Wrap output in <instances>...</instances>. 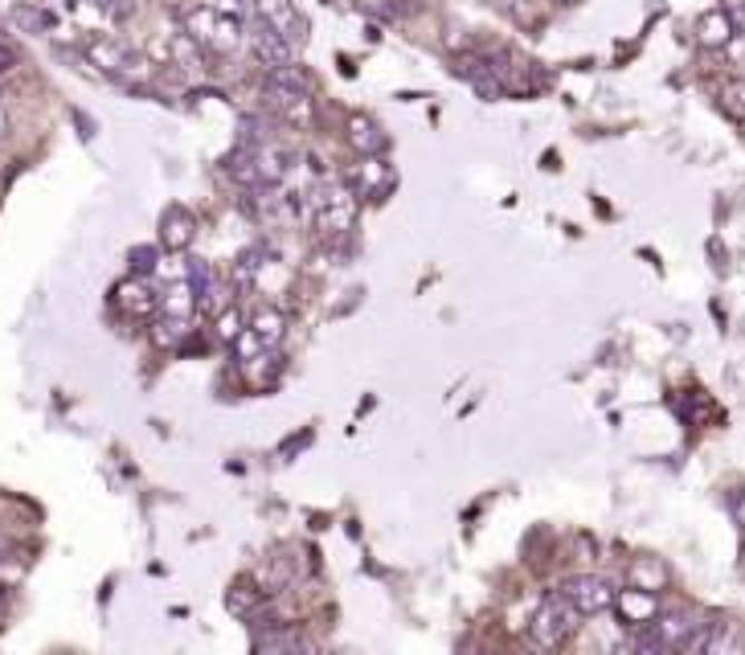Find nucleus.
Returning <instances> with one entry per match:
<instances>
[{"mask_svg":"<svg viewBox=\"0 0 745 655\" xmlns=\"http://www.w3.org/2000/svg\"><path fill=\"white\" fill-rule=\"evenodd\" d=\"M390 164L381 160V156H365V160L356 164L353 173H349V185H353V197H378V193L390 189Z\"/></svg>","mask_w":745,"mask_h":655,"instance_id":"obj_10","label":"nucleus"},{"mask_svg":"<svg viewBox=\"0 0 745 655\" xmlns=\"http://www.w3.org/2000/svg\"><path fill=\"white\" fill-rule=\"evenodd\" d=\"M87 53H90V62L99 66V70H107V75H131L139 66V58L127 46H119V41H111V38H99V41H90L87 46Z\"/></svg>","mask_w":745,"mask_h":655,"instance_id":"obj_11","label":"nucleus"},{"mask_svg":"<svg viewBox=\"0 0 745 655\" xmlns=\"http://www.w3.org/2000/svg\"><path fill=\"white\" fill-rule=\"evenodd\" d=\"M115 307L127 312L131 320H148V315H156V307H160V295L148 287V278L136 275L115 287Z\"/></svg>","mask_w":745,"mask_h":655,"instance_id":"obj_7","label":"nucleus"},{"mask_svg":"<svg viewBox=\"0 0 745 655\" xmlns=\"http://www.w3.org/2000/svg\"><path fill=\"white\" fill-rule=\"evenodd\" d=\"M13 66H17V53L9 50V46H0V75H9Z\"/></svg>","mask_w":745,"mask_h":655,"instance_id":"obj_27","label":"nucleus"},{"mask_svg":"<svg viewBox=\"0 0 745 655\" xmlns=\"http://www.w3.org/2000/svg\"><path fill=\"white\" fill-rule=\"evenodd\" d=\"M349 144H353V148L361 151V160H365V156H381V151L390 148V136H385L369 115H353V119H349Z\"/></svg>","mask_w":745,"mask_h":655,"instance_id":"obj_13","label":"nucleus"},{"mask_svg":"<svg viewBox=\"0 0 745 655\" xmlns=\"http://www.w3.org/2000/svg\"><path fill=\"white\" fill-rule=\"evenodd\" d=\"M263 102L266 111L287 119L295 127H312L316 111H312V82H307L304 70L295 66H283V70H271L263 82Z\"/></svg>","mask_w":745,"mask_h":655,"instance_id":"obj_1","label":"nucleus"},{"mask_svg":"<svg viewBox=\"0 0 745 655\" xmlns=\"http://www.w3.org/2000/svg\"><path fill=\"white\" fill-rule=\"evenodd\" d=\"M102 17H111V21H127V17L136 13V0H90Z\"/></svg>","mask_w":745,"mask_h":655,"instance_id":"obj_22","label":"nucleus"},{"mask_svg":"<svg viewBox=\"0 0 745 655\" xmlns=\"http://www.w3.org/2000/svg\"><path fill=\"white\" fill-rule=\"evenodd\" d=\"M193 234H197V222H193L189 209H185V205H168L165 217H160V242L177 254V251H189Z\"/></svg>","mask_w":745,"mask_h":655,"instance_id":"obj_12","label":"nucleus"},{"mask_svg":"<svg viewBox=\"0 0 745 655\" xmlns=\"http://www.w3.org/2000/svg\"><path fill=\"white\" fill-rule=\"evenodd\" d=\"M700 655H745V639L733 627H717L700 639Z\"/></svg>","mask_w":745,"mask_h":655,"instance_id":"obj_16","label":"nucleus"},{"mask_svg":"<svg viewBox=\"0 0 745 655\" xmlns=\"http://www.w3.org/2000/svg\"><path fill=\"white\" fill-rule=\"evenodd\" d=\"M307 217L320 234L329 238H344L356 222V197L344 180H320L316 189L307 193Z\"/></svg>","mask_w":745,"mask_h":655,"instance_id":"obj_3","label":"nucleus"},{"mask_svg":"<svg viewBox=\"0 0 745 655\" xmlns=\"http://www.w3.org/2000/svg\"><path fill=\"white\" fill-rule=\"evenodd\" d=\"M725 17H729L733 33H745V0H733L729 9H725Z\"/></svg>","mask_w":745,"mask_h":655,"instance_id":"obj_25","label":"nucleus"},{"mask_svg":"<svg viewBox=\"0 0 745 655\" xmlns=\"http://www.w3.org/2000/svg\"><path fill=\"white\" fill-rule=\"evenodd\" d=\"M242 328H246V320H242L238 307H226V312H222V320H217V336L234 344L242 336Z\"/></svg>","mask_w":745,"mask_h":655,"instance_id":"obj_20","label":"nucleus"},{"mask_svg":"<svg viewBox=\"0 0 745 655\" xmlns=\"http://www.w3.org/2000/svg\"><path fill=\"white\" fill-rule=\"evenodd\" d=\"M185 38L193 46H202V50H214V53H234L246 38V29H242L238 13H229L222 4H197L185 13Z\"/></svg>","mask_w":745,"mask_h":655,"instance_id":"obj_2","label":"nucleus"},{"mask_svg":"<svg viewBox=\"0 0 745 655\" xmlns=\"http://www.w3.org/2000/svg\"><path fill=\"white\" fill-rule=\"evenodd\" d=\"M561 598H566L581 618H590V615L610 610L619 594H615V586H610L607 578H598V574H578V578L561 581Z\"/></svg>","mask_w":745,"mask_h":655,"instance_id":"obj_6","label":"nucleus"},{"mask_svg":"<svg viewBox=\"0 0 745 655\" xmlns=\"http://www.w3.org/2000/svg\"><path fill=\"white\" fill-rule=\"evenodd\" d=\"M153 266H156V251H153V246H139V251H131V271H136V275H148Z\"/></svg>","mask_w":745,"mask_h":655,"instance_id":"obj_23","label":"nucleus"},{"mask_svg":"<svg viewBox=\"0 0 745 655\" xmlns=\"http://www.w3.org/2000/svg\"><path fill=\"white\" fill-rule=\"evenodd\" d=\"M246 9L258 26H266L271 33L287 41L291 50H300L307 41V17L300 13V4L295 0H246Z\"/></svg>","mask_w":745,"mask_h":655,"instance_id":"obj_5","label":"nucleus"},{"mask_svg":"<svg viewBox=\"0 0 745 655\" xmlns=\"http://www.w3.org/2000/svg\"><path fill=\"white\" fill-rule=\"evenodd\" d=\"M263 598H266V590H254L251 581H234V586H229V598H226V603H229V610H234V615H246V618H251L254 606L263 603Z\"/></svg>","mask_w":745,"mask_h":655,"instance_id":"obj_19","label":"nucleus"},{"mask_svg":"<svg viewBox=\"0 0 745 655\" xmlns=\"http://www.w3.org/2000/svg\"><path fill=\"white\" fill-rule=\"evenodd\" d=\"M578 610L561 598V590H549L529 615V639L537 652H557L561 643L578 630Z\"/></svg>","mask_w":745,"mask_h":655,"instance_id":"obj_4","label":"nucleus"},{"mask_svg":"<svg viewBox=\"0 0 745 655\" xmlns=\"http://www.w3.org/2000/svg\"><path fill=\"white\" fill-rule=\"evenodd\" d=\"M291 647H295V639H291V635H283V630H271L266 639H258L254 655H291Z\"/></svg>","mask_w":745,"mask_h":655,"instance_id":"obj_21","label":"nucleus"},{"mask_svg":"<svg viewBox=\"0 0 745 655\" xmlns=\"http://www.w3.org/2000/svg\"><path fill=\"white\" fill-rule=\"evenodd\" d=\"M696 38H700V46H708V50H721V46H729L733 26H729V17H725V9L700 17V26H696Z\"/></svg>","mask_w":745,"mask_h":655,"instance_id":"obj_15","label":"nucleus"},{"mask_svg":"<svg viewBox=\"0 0 745 655\" xmlns=\"http://www.w3.org/2000/svg\"><path fill=\"white\" fill-rule=\"evenodd\" d=\"M291 655H324V652H320L316 643H307V639L300 643V639H295V647H291Z\"/></svg>","mask_w":745,"mask_h":655,"instance_id":"obj_28","label":"nucleus"},{"mask_svg":"<svg viewBox=\"0 0 745 655\" xmlns=\"http://www.w3.org/2000/svg\"><path fill=\"white\" fill-rule=\"evenodd\" d=\"M251 50H254V58L266 66V70H283V66H291V58H295V50H291L287 41L278 38V33H271L266 26H258L251 17Z\"/></svg>","mask_w":745,"mask_h":655,"instance_id":"obj_9","label":"nucleus"},{"mask_svg":"<svg viewBox=\"0 0 745 655\" xmlns=\"http://www.w3.org/2000/svg\"><path fill=\"white\" fill-rule=\"evenodd\" d=\"M635 655H676L668 647V643H659L656 635H651V630H647L644 639H639V647H635Z\"/></svg>","mask_w":745,"mask_h":655,"instance_id":"obj_24","label":"nucleus"},{"mask_svg":"<svg viewBox=\"0 0 745 655\" xmlns=\"http://www.w3.org/2000/svg\"><path fill=\"white\" fill-rule=\"evenodd\" d=\"M9 136V119H4V111H0V139Z\"/></svg>","mask_w":745,"mask_h":655,"instance_id":"obj_29","label":"nucleus"},{"mask_svg":"<svg viewBox=\"0 0 745 655\" xmlns=\"http://www.w3.org/2000/svg\"><path fill=\"white\" fill-rule=\"evenodd\" d=\"M189 287H193L197 312H226V287H222V278L214 275V266L209 263L189 266Z\"/></svg>","mask_w":745,"mask_h":655,"instance_id":"obj_8","label":"nucleus"},{"mask_svg":"<svg viewBox=\"0 0 745 655\" xmlns=\"http://www.w3.org/2000/svg\"><path fill=\"white\" fill-rule=\"evenodd\" d=\"M729 508H733V517H737V525L745 529V491H733Z\"/></svg>","mask_w":745,"mask_h":655,"instance_id":"obj_26","label":"nucleus"},{"mask_svg":"<svg viewBox=\"0 0 745 655\" xmlns=\"http://www.w3.org/2000/svg\"><path fill=\"white\" fill-rule=\"evenodd\" d=\"M185 336H189V320H180V315H160L153 328V341L160 349H177Z\"/></svg>","mask_w":745,"mask_h":655,"instance_id":"obj_18","label":"nucleus"},{"mask_svg":"<svg viewBox=\"0 0 745 655\" xmlns=\"http://www.w3.org/2000/svg\"><path fill=\"white\" fill-rule=\"evenodd\" d=\"M459 655H488V652H459Z\"/></svg>","mask_w":745,"mask_h":655,"instance_id":"obj_30","label":"nucleus"},{"mask_svg":"<svg viewBox=\"0 0 745 655\" xmlns=\"http://www.w3.org/2000/svg\"><path fill=\"white\" fill-rule=\"evenodd\" d=\"M615 603L623 606V615H627V623H644V618H656V598H651V590H627L623 598H615Z\"/></svg>","mask_w":745,"mask_h":655,"instance_id":"obj_17","label":"nucleus"},{"mask_svg":"<svg viewBox=\"0 0 745 655\" xmlns=\"http://www.w3.org/2000/svg\"><path fill=\"white\" fill-rule=\"evenodd\" d=\"M246 332L263 344L266 353H275L278 341H283V332H287V320H283V312H275V307H263V312H254V320L246 324Z\"/></svg>","mask_w":745,"mask_h":655,"instance_id":"obj_14","label":"nucleus"}]
</instances>
